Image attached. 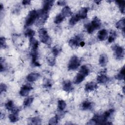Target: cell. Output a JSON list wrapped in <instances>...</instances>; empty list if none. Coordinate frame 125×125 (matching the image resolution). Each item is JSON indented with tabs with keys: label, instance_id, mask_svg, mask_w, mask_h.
<instances>
[{
	"label": "cell",
	"instance_id": "6da1fadb",
	"mask_svg": "<svg viewBox=\"0 0 125 125\" xmlns=\"http://www.w3.org/2000/svg\"><path fill=\"white\" fill-rule=\"evenodd\" d=\"M89 70L86 65H83L81 67L79 73L77 74L74 80V83L75 84H79L82 82L85 78L88 75Z\"/></svg>",
	"mask_w": 125,
	"mask_h": 125
},
{
	"label": "cell",
	"instance_id": "7a4b0ae2",
	"mask_svg": "<svg viewBox=\"0 0 125 125\" xmlns=\"http://www.w3.org/2000/svg\"><path fill=\"white\" fill-rule=\"evenodd\" d=\"M102 25L100 20L97 17H95L91 23L85 25V28L87 32L89 34L92 33L95 30L99 29Z\"/></svg>",
	"mask_w": 125,
	"mask_h": 125
},
{
	"label": "cell",
	"instance_id": "3957f363",
	"mask_svg": "<svg viewBox=\"0 0 125 125\" xmlns=\"http://www.w3.org/2000/svg\"><path fill=\"white\" fill-rule=\"evenodd\" d=\"M39 37L41 42L49 45L51 44V38L48 34L47 30L44 28H41L39 30Z\"/></svg>",
	"mask_w": 125,
	"mask_h": 125
},
{
	"label": "cell",
	"instance_id": "277c9868",
	"mask_svg": "<svg viewBox=\"0 0 125 125\" xmlns=\"http://www.w3.org/2000/svg\"><path fill=\"white\" fill-rule=\"evenodd\" d=\"M38 11L33 10L30 11L25 20V26H29L34 23L38 17Z\"/></svg>",
	"mask_w": 125,
	"mask_h": 125
},
{
	"label": "cell",
	"instance_id": "5b68a950",
	"mask_svg": "<svg viewBox=\"0 0 125 125\" xmlns=\"http://www.w3.org/2000/svg\"><path fill=\"white\" fill-rule=\"evenodd\" d=\"M81 64V61L79 58L76 56H73L70 59L68 65V69L69 70H74L77 69Z\"/></svg>",
	"mask_w": 125,
	"mask_h": 125
},
{
	"label": "cell",
	"instance_id": "8992f818",
	"mask_svg": "<svg viewBox=\"0 0 125 125\" xmlns=\"http://www.w3.org/2000/svg\"><path fill=\"white\" fill-rule=\"evenodd\" d=\"M83 38V35L79 34L71 39L69 41V46L73 48H76L79 45H80V42H81V41L82 40Z\"/></svg>",
	"mask_w": 125,
	"mask_h": 125
},
{
	"label": "cell",
	"instance_id": "52a82bcc",
	"mask_svg": "<svg viewBox=\"0 0 125 125\" xmlns=\"http://www.w3.org/2000/svg\"><path fill=\"white\" fill-rule=\"evenodd\" d=\"M112 49L114 51L115 55L117 59H122L124 56V49L122 47L117 44L112 46Z\"/></svg>",
	"mask_w": 125,
	"mask_h": 125
},
{
	"label": "cell",
	"instance_id": "ba28073f",
	"mask_svg": "<svg viewBox=\"0 0 125 125\" xmlns=\"http://www.w3.org/2000/svg\"><path fill=\"white\" fill-rule=\"evenodd\" d=\"M32 89L33 87L30 84H26L23 85L21 88L20 94L22 96H27L28 95L30 91Z\"/></svg>",
	"mask_w": 125,
	"mask_h": 125
},
{
	"label": "cell",
	"instance_id": "9c48e42d",
	"mask_svg": "<svg viewBox=\"0 0 125 125\" xmlns=\"http://www.w3.org/2000/svg\"><path fill=\"white\" fill-rule=\"evenodd\" d=\"M20 109L17 108H14L12 111V113L10 114L9 116V119L11 122H16L19 120L18 113Z\"/></svg>",
	"mask_w": 125,
	"mask_h": 125
},
{
	"label": "cell",
	"instance_id": "30bf717a",
	"mask_svg": "<svg viewBox=\"0 0 125 125\" xmlns=\"http://www.w3.org/2000/svg\"><path fill=\"white\" fill-rule=\"evenodd\" d=\"M54 2V0H45V1H44L43 4V8L42 10L44 12L48 13L49 10L52 7Z\"/></svg>",
	"mask_w": 125,
	"mask_h": 125
},
{
	"label": "cell",
	"instance_id": "8fae6325",
	"mask_svg": "<svg viewBox=\"0 0 125 125\" xmlns=\"http://www.w3.org/2000/svg\"><path fill=\"white\" fill-rule=\"evenodd\" d=\"M30 46L31 47V51H38L39 46V42L37 40L33 37L30 38Z\"/></svg>",
	"mask_w": 125,
	"mask_h": 125
},
{
	"label": "cell",
	"instance_id": "7c38bea8",
	"mask_svg": "<svg viewBox=\"0 0 125 125\" xmlns=\"http://www.w3.org/2000/svg\"><path fill=\"white\" fill-rule=\"evenodd\" d=\"M40 77V74L38 73H31L26 77V79L28 82H34L37 80Z\"/></svg>",
	"mask_w": 125,
	"mask_h": 125
},
{
	"label": "cell",
	"instance_id": "4fadbf2b",
	"mask_svg": "<svg viewBox=\"0 0 125 125\" xmlns=\"http://www.w3.org/2000/svg\"><path fill=\"white\" fill-rule=\"evenodd\" d=\"M87 12L88 8L87 7H82L78 13H77V15L80 19H84L86 18Z\"/></svg>",
	"mask_w": 125,
	"mask_h": 125
},
{
	"label": "cell",
	"instance_id": "5bb4252c",
	"mask_svg": "<svg viewBox=\"0 0 125 125\" xmlns=\"http://www.w3.org/2000/svg\"><path fill=\"white\" fill-rule=\"evenodd\" d=\"M107 37V31L106 29H102L98 33V38L101 41L105 40Z\"/></svg>",
	"mask_w": 125,
	"mask_h": 125
},
{
	"label": "cell",
	"instance_id": "9a60e30c",
	"mask_svg": "<svg viewBox=\"0 0 125 125\" xmlns=\"http://www.w3.org/2000/svg\"><path fill=\"white\" fill-rule=\"evenodd\" d=\"M62 89L63 90L66 92H70L73 90V88L72 85V83L69 81H65L63 82L62 85Z\"/></svg>",
	"mask_w": 125,
	"mask_h": 125
},
{
	"label": "cell",
	"instance_id": "2e32d148",
	"mask_svg": "<svg viewBox=\"0 0 125 125\" xmlns=\"http://www.w3.org/2000/svg\"><path fill=\"white\" fill-rule=\"evenodd\" d=\"M97 88L96 83L93 82H90L87 83L85 85V90L86 91H91L95 90Z\"/></svg>",
	"mask_w": 125,
	"mask_h": 125
},
{
	"label": "cell",
	"instance_id": "e0dca14e",
	"mask_svg": "<svg viewBox=\"0 0 125 125\" xmlns=\"http://www.w3.org/2000/svg\"><path fill=\"white\" fill-rule=\"evenodd\" d=\"M107 61H108L107 57L105 54H101L100 55L99 62L101 66L102 67L105 66L107 63Z\"/></svg>",
	"mask_w": 125,
	"mask_h": 125
},
{
	"label": "cell",
	"instance_id": "ac0fdd59",
	"mask_svg": "<svg viewBox=\"0 0 125 125\" xmlns=\"http://www.w3.org/2000/svg\"><path fill=\"white\" fill-rule=\"evenodd\" d=\"M61 13L62 15V16L64 18H65L66 17H69V16H71L72 14V12H71L70 8L69 6H65L62 10Z\"/></svg>",
	"mask_w": 125,
	"mask_h": 125
},
{
	"label": "cell",
	"instance_id": "d6986e66",
	"mask_svg": "<svg viewBox=\"0 0 125 125\" xmlns=\"http://www.w3.org/2000/svg\"><path fill=\"white\" fill-rule=\"evenodd\" d=\"M116 27L120 29L123 30V32L124 33L125 32V18H123L120 21H119L118 22L116 23Z\"/></svg>",
	"mask_w": 125,
	"mask_h": 125
},
{
	"label": "cell",
	"instance_id": "ffe728a7",
	"mask_svg": "<svg viewBox=\"0 0 125 125\" xmlns=\"http://www.w3.org/2000/svg\"><path fill=\"white\" fill-rule=\"evenodd\" d=\"M97 81H98V83H106L108 81L109 79L105 75L101 74L100 75H99L97 77Z\"/></svg>",
	"mask_w": 125,
	"mask_h": 125
},
{
	"label": "cell",
	"instance_id": "44dd1931",
	"mask_svg": "<svg viewBox=\"0 0 125 125\" xmlns=\"http://www.w3.org/2000/svg\"><path fill=\"white\" fill-rule=\"evenodd\" d=\"M116 3L118 5L120 10L121 13L123 14L125 13V1L124 0H116Z\"/></svg>",
	"mask_w": 125,
	"mask_h": 125
},
{
	"label": "cell",
	"instance_id": "7402d4cb",
	"mask_svg": "<svg viewBox=\"0 0 125 125\" xmlns=\"http://www.w3.org/2000/svg\"><path fill=\"white\" fill-rule=\"evenodd\" d=\"M82 109L83 110H87L91 109L92 107V103L88 101H85L82 103Z\"/></svg>",
	"mask_w": 125,
	"mask_h": 125
},
{
	"label": "cell",
	"instance_id": "603a6c76",
	"mask_svg": "<svg viewBox=\"0 0 125 125\" xmlns=\"http://www.w3.org/2000/svg\"><path fill=\"white\" fill-rule=\"evenodd\" d=\"M124 76H125V66H123V67L121 69L120 72L116 75L115 76V78L118 80H122L124 79Z\"/></svg>",
	"mask_w": 125,
	"mask_h": 125
},
{
	"label": "cell",
	"instance_id": "cb8c5ba5",
	"mask_svg": "<svg viewBox=\"0 0 125 125\" xmlns=\"http://www.w3.org/2000/svg\"><path fill=\"white\" fill-rule=\"evenodd\" d=\"M80 20L81 19H80V18L78 17V16L76 14L75 15H74L71 17V18L70 19V20L69 21V24L71 25H73L75 24Z\"/></svg>",
	"mask_w": 125,
	"mask_h": 125
},
{
	"label": "cell",
	"instance_id": "d4e9b609",
	"mask_svg": "<svg viewBox=\"0 0 125 125\" xmlns=\"http://www.w3.org/2000/svg\"><path fill=\"white\" fill-rule=\"evenodd\" d=\"M117 37V33L115 31H111L108 37V41L109 43H111L114 41Z\"/></svg>",
	"mask_w": 125,
	"mask_h": 125
},
{
	"label": "cell",
	"instance_id": "484cf974",
	"mask_svg": "<svg viewBox=\"0 0 125 125\" xmlns=\"http://www.w3.org/2000/svg\"><path fill=\"white\" fill-rule=\"evenodd\" d=\"M64 18H65L62 16V15L61 13H60L59 14L57 15V16L56 17L55 20H54V22L56 24L60 23L61 22H62L63 21V20H64Z\"/></svg>",
	"mask_w": 125,
	"mask_h": 125
},
{
	"label": "cell",
	"instance_id": "4316f807",
	"mask_svg": "<svg viewBox=\"0 0 125 125\" xmlns=\"http://www.w3.org/2000/svg\"><path fill=\"white\" fill-rule=\"evenodd\" d=\"M5 107H6V109L7 110L12 111L14 109V108H15L13 102L12 101H11V100L8 101L5 104Z\"/></svg>",
	"mask_w": 125,
	"mask_h": 125
},
{
	"label": "cell",
	"instance_id": "83f0119b",
	"mask_svg": "<svg viewBox=\"0 0 125 125\" xmlns=\"http://www.w3.org/2000/svg\"><path fill=\"white\" fill-rule=\"evenodd\" d=\"M34 98L33 97H29L28 98H26L25 99L24 102H23V105L25 106H29L33 102Z\"/></svg>",
	"mask_w": 125,
	"mask_h": 125
},
{
	"label": "cell",
	"instance_id": "f1b7e54d",
	"mask_svg": "<svg viewBox=\"0 0 125 125\" xmlns=\"http://www.w3.org/2000/svg\"><path fill=\"white\" fill-rule=\"evenodd\" d=\"M24 34L25 36L28 37L30 38H33V36L35 35V31H34L31 29H27L25 32Z\"/></svg>",
	"mask_w": 125,
	"mask_h": 125
},
{
	"label": "cell",
	"instance_id": "f546056e",
	"mask_svg": "<svg viewBox=\"0 0 125 125\" xmlns=\"http://www.w3.org/2000/svg\"><path fill=\"white\" fill-rule=\"evenodd\" d=\"M66 104L63 100H59L58 102V108L61 110H63L66 107Z\"/></svg>",
	"mask_w": 125,
	"mask_h": 125
},
{
	"label": "cell",
	"instance_id": "4dcf8cb0",
	"mask_svg": "<svg viewBox=\"0 0 125 125\" xmlns=\"http://www.w3.org/2000/svg\"><path fill=\"white\" fill-rule=\"evenodd\" d=\"M30 122L35 125H39L41 124V119L38 117H33L30 119Z\"/></svg>",
	"mask_w": 125,
	"mask_h": 125
},
{
	"label": "cell",
	"instance_id": "1f68e13d",
	"mask_svg": "<svg viewBox=\"0 0 125 125\" xmlns=\"http://www.w3.org/2000/svg\"><path fill=\"white\" fill-rule=\"evenodd\" d=\"M59 120V117L57 115L51 118L49 121L48 124L49 125H56L58 123V121Z\"/></svg>",
	"mask_w": 125,
	"mask_h": 125
},
{
	"label": "cell",
	"instance_id": "d6a6232c",
	"mask_svg": "<svg viewBox=\"0 0 125 125\" xmlns=\"http://www.w3.org/2000/svg\"><path fill=\"white\" fill-rule=\"evenodd\" d=\"M61 51V49L58 46H54L52 48V53L54 56H57Z\"/></svg>",
	"mask_w": 125,
	"mask_h": 125
},
{
	"label": "cell",
	"instance_id": "836d02e7",
	"mask_svg": "<svg viewBox=\"0 0 125 125\" xmlns=\"http://www.w3.org/2000/svg\"><path fill=\"white\" fill-rule=\"evenodd\" d=\"M53 83L52 81L48 79H45L43 81V86L45 87H50L52 86Z\"/></svg>",
	"mask_w": 125,
	"mask_h": 125
},
{
	"label": "cell",
	"instance_id": "e575fe53",
	"mask_svg": "<svg viewBox=\"0 0 125 125\" xmlns=\"http://www.w3.org/2000/svg\"><path fill=\"white\" fill-rule=\"evenodd\" d=\"M0 46L1 48H4L6 46V42H5V39L4 37H1L0 39Z\"/></svg>",
	"mask_w": 125,
	"mask_h": 125
},
{
	"label": "cell",
	"instance_id": "d590c367",
	"mask_svg": "<svg viewBox=\"0 0 125 125\" xmlns=\"http://www.w3.org/2000/svg\"><path fill=\"white\" fill-rule=\"evenodd\" d=\"M47 62L50 65H53L55 63V60L54 58H48Z\"/></svg>",
	"mask_w": 125,
	"mask_h": 125
},
{
	"label": "cell",
	"instance_id": "8d00e7d4",
	"mask_svg": "<svg viewBox=\"0 0 125 125\" xmlns=\"http://www.w3.org/2000/svg\"><path fill=\"white\" fill-rule=\"evenodd\" d=\"M7 89V86L4 83H1L0 85V91L2 93L3 91H6Z\"/></svg>",
	"mask_w": 125,
	"mask_h": 125
},
{
	"label": "cell",
	"instance_id": "74e56055",
	"mask_svg": "<svg viewBox=\"0 0 125 125\" xmlns=\"http://www.w3.org/2000/svg\"><path fill=\"white\" fill-rule=\"evenodd\" d=\"M57 4L59 5L62 6V5H64L65 4V2L64 0H59L57 1Z\"/></svg>",
	"mask_w": 125,
	"mask_h": 125
},
{
	"label": "cell",
	"instance_id": "f35d334b",
	"mask_svg": "<svg viewBox=\"0 0 125 125\" xmlns=\"http://www.w3.org/2000/svg\"><path fill=\"white\" fill-rule=\"evenodd\" d=\"M31 2L30 0H23L22 1V3L23 5H26V4H29Z\"/></svg>",
	"mask_w": 125,
	"mask_h": 125
},
{
	"label": "cell",
	"instance_id": "ab89813d",
	"mask_svg": "<svg viewBox=\"0 0 125 125\" xmlns=\"http://www.w3.org/2000/svg\"><path fill=\"white\" fill-rule=\"evenodd\" d=\"M84 44H85V43H84V42H80V45L81 46H82V47H83V46L84 45Z\"/></svg>",
	"mask_w": 125,
	"mask_h": 125
},
{
	"label": "cell",
	"instance_id": "60d3db41",
	"mask_svg": "<svg viewBox=\"0 0 125 125\" xmlns=\"http://www.w3.org/2000/svg\"><path fill=\"white\" fill-rule=\"evenodd\" d=\"M2 8H3V5H2V4L1 3V4H0V11L2 10Z\"/></svg>",
	"mask_w": 125,
	"mask_h": 125
}]
</instances>
